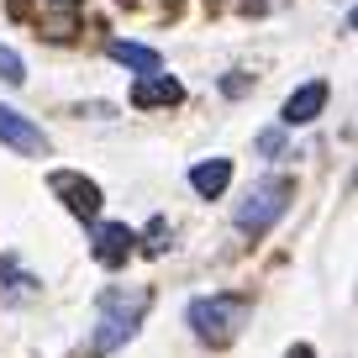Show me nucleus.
Wrapping results in <instances>:
<instances>
[{"instance_id": "f257e3e1", "label": "nucleus", "mask_w": 358, "mask_h": 358, "mask_svg": "<svg viewBox=\"0 0 358 358\" xmlns=\"http://www.w3.org/2000/svg\"><path fill=\"white\" fill-rule=\"evenodd\" d=\"M148 311V290H106L101 295V311H95V343H90V353H111V348H122L127 337L137 332V322H143Z\"/></svg>"}, {"instance_id": "f03ea898", "label": "nucleus", "mask_w": 358, "mask_h": 358, "mask_svg": "<svg viewBox=\"0 0 358 358\" xmlns=\"http://www.w3.org/2000/svg\"><path fill=\"white\" fill-rule=\"evenodd\" d=\"M290 195H295V179H285V174H268V179H258L253 190H248V201L237 206V232H248V237H264L268 227H274L285 211H290Z\"/></svg>"}, {"instance_id": "7ed1b4c3", "label": "nucleus", "mask_w": 358, "mask_h": 358, "mask_svg": "<svg viewBox=\"0 0 358 358\" xmlns=\"http://www.w3.org/2000/svg\"><path fill=\"white\" fill-rule=\"evenodd\" d=\"M243 322H248V301L243 295H211V301L190 306V327L206 337V343H232Z\"/></svg>"}, {"instance_id": "20e7f679", "label": "nucleus", "mask_w": 358, "mask_h": 358, "mask_svg": "<svg viewBox=\"0 0 358 358\" xmlns=\"http://www.w3.org/2000/svg\"><path fill=\"white\" fill-rule=\"evenodd\" d=\"M132 227L127 222H95V232H90V253H95V264L106 268H122L127 258H132Z\"/></svg>"}, {"instance_id": "39448f33", "label": "nucleus", "mask_w": 358, "mask_h": 358, "mask_svg": "<svg viewBox=\"0 0 358 358\" xmlns=\"http://www.w3.org/2000/svg\"><path fill=\"white\" fill-rule=\"evenodd\" d=\"M48 185H53V195H58V201H64L74 216H85V222L101 211V185H90L85 174H69V169H58Z\"/></svg>"}, {"instance_id": "423d86ee", "label": "nucleus", "mask_w": 358, "mask_h": 358, "mask_svg": "<svg viewBox=\"0 0 358 358\" xmlns=\"http://www.w3.org/2000/svg\"><path fill=\"white\" fill-rule=\"evenodd\" d=\"M0 143L6 148H16V153H48V137H43V127H32L22 111H11V106H0Z\"/></svg>"}, {"instance_id": "0eeeda50", "label": "nucleus", "mask_w": 358, "mask_h": 358, "mask_svg": "<svg viewBox=\"0 0 358 358\" xmlns=\"http://www.w3.org/2000/svg\"><path fill=\"white\" fill-rule=\"evenodd\" d=\"M322 106H327V85L322 79H311V85H301L285 101V127H301V122H316L322 116Z\"/></svg>"}, {"instance_id": "6e6552de", "label": "nucleus", "mask_w": 358, "mask_h": 358, "mask_svg": "<svg viewBox=\"0 0 358 358\" xmlns=\"http://www.w3.org/2000/svg\"><path fill=\"white\" fill-rule=\"evenodd\" d=\"M185 90H179V79H169V74H143L137 79V90H132V106H174Z\"/></svg>"}, {"instance_id": "1a4fd4ad", "label": "nucleus", "mask_w": 358, "mask_h": 358, "mask_svg": "<svg viewBox=\"0 0 358 358\" xmlns=\"http://www.w3.org/2000/svg\"><path fill=\"white\" fill-rule=\"evenodd\" d=\"M227 179H232V158H206V164H195V169H190L195 195H206V201L227 190Z\"/></svg>"}, {"instance_id": "9d476101", "label": "nucleus", "mask_w": 358, "mask_h": 358, "mask_svg": "<svg viewBox=\"0 0 358 358\" xmlns=\"http://www.w3.org/2000/svg\"><path fill=\"white\" fill-rule=\"evenodd\" d=\"M111 58H116V64H127V69H137V74H158V53L148 43H127V37H116Z\"/></svg>"}, {"instance_id": "9b49d317", "label": "nucleus", "mask_w": 358, "mask_h": 358, "mask_svg": "<svg viewBox=\"0 0 358 358\" xmlns=\"http://www.w3.org/2000/svg\"><path fill=\"white\" fill-rule=\"evenodd\" d=\"M0 79H6V85H22L27 79V64L11 53V48H0Z\"/></svg>"}, {"instance_id": "f8f14e48", "label": "nucleus", "mask_w": 358, "mask_h": 358, "mask_svg": "<svg viewBox=\"0 0 358 358\" xmlns=\"http://www.w3.org/2000/svg\"><path fill=\"white\" fill-rule=\"evenodd\" d=\"M258 148H264V153H280V148H285V137H280V132H274V127H268V132H264V137H258Z\"/></svg>"}, {"instance_id": "ddd939ff", "label": "nucleus", "mask_w": 358, "mask_h": 358, "mask_svg": "<svg viewBox=\"0 0 358 358\" xmlns=\"http://www.w3.org/2000/svg\"><path fill=\"white\" fill-rule=\"evenodd\" d=\"M290 358H316V353H311V348L301 343V348H290Z\"/></svg>"}, {"instance_id": "4468645a", "label": "nucleus", "mask_w": 358, "mask_h": 358, "mask_svg": "<svg viewBox=\"0 0 358 358\" xmlns=\"http://www.w3.org/2000/svg\"><path fill=\"white\" fill-rule=\"evenodd\" d=\"M58 6H79V0H58Z\"/></svg>"}]
</instances>
